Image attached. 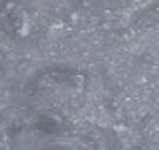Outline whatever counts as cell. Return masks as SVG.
<instances>
[{"label":"cell","mask_w":159,"mask_h":150,"mask_svg":"<svg viewBox=\"0 0 159 150\" xmlns=\"http://www.w3.org/2000/svg\"><path fill=\"white\" fill-rule=\"evenodd\" d=\"M30 16L18 0H3L0 3V32L8 37H22L29 32Z\"/></svg>","instance_id":"obj_1"},{"label":"cell","mask_w":159,"mask_h":150,"mask_svg":"<svg viewBox=\"0 0 159 150\" xmlns=\"http://www.w3.org/2000/svg\"><path fill=\"white\" fill-rule=\"evenodd\" d=\"M3 69H5V54L0 51V75H2Z\"/></svg>","instance_id":"obj_2"}]
</instances>
